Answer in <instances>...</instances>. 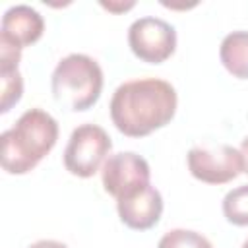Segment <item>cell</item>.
<instances>
[{"mask_svg": "<svg viewBox=\"0 0 248 248\" xmlns=\"http://www.w3.org/2000/svg\"><path fill=\"white\" fill-rule=\"evenodd\" d=\"M174 87L159 78L124 81L110 99V118L118 132L128 138H143L167 126L176 112Z\"/></svg>", "mask_w": 248, "mask_h": 248, "instance_id": "1", "label": "cell"}, {"mask_svg": "<svg viewBox=\"0 0 248 248\" xmlns=\"http://www.w3.org/2000/svg\"><path fill=\"white\" fill-rule=\"evenodd\" d=\"M2 169L10 174L33 170L56 145L58 122L43 108L25 110L16 124L2 132Z\"/></svg>", "mask_w": 248, "mask_h": 248, "instance_id": "2", "label": "cell"}, {"mask_svg": "<svg viewBox=\"0 0 248 248\" xmlns=\"http://www.w3.org/2000/svg\"><path fill=\"white\" fill-rule=\"evenodd\" d=\"M50 87L58 105L68 110L81 112L99 101L103 91V70L91 56L74 52L56 64Z\"/></svg>", "mask_w": 248, "mask_h": 248, "instance_id": "3", "label": "cell"}, {"mask_svg": "<svg viewBox=\"0 0 248 248\" xmlns=\"http://www.w3.org/2000/svg\"><path fill=\"white\" fill-rule=\"evenodd\" d=\"M112 149L108 134L97 124L78 126L64 149V167L68 172L79 178L93 176Z\"/></svg>", "mask_w": 248, "mask_h": 248, "instance_id": "4", "label": "cell"}, {"mask_svg": "<svg viewBox=\"0 0 248 248\" xmlns=\"http://www.w3.org/2000/svg\"><path fill=\"white\" fill-rule=\"evenodd\" d=\"M128 45L141 62L161 64L176 50V31L161 17H140L128 29Z\"/></svg>", "mask_w": 248, "mask_h": 248, "instance_id": "5", "label": "cell"}, {"mask_svg": "<svg viewBox=\"0 0 248 248\" xmlns=\"http://www.w3.org/2000/svg\"><path fill=\"white\" fill-rule=\"evenodd\" d=\"M188 170L205 184H227L242 172V155L232 145L192 147L188 151Z\"/></svg>", "mask_w": 248, "mask_h": 248, "instance_id": "6", "label": "cell"}, {"mask_svg": "<svg viewBox=\"0 0 248 248\" xmlns=\"http://www.w3.org/2000/svg\"><path fill=\"white\" fill-rule=\"evenodd\" d=\"M149 176H151L149 163L134 151H122L110 155L101 170L105 192L116 200H122L145 188L149 184Z\"/></svg>", "mask_w": 248, "mask_h": 248, "instance_id": "7", "label": "cell"}, {"mask_svg": "<svg viewBox=\"0 0 248 248\" xmlns=\"http://www.w3.org/2000/svg\"><path fill=\"white\" fill-rule=\"evenodd\" d=\"M120 221L134 231H147L155 227L163 213V198L157 188L147 184L145 188L116 200Z\"/></svg>", "mask_w": 248, "mask_h": 248, "instance_id": "8", "label": "cell"}, {"mask_svg": "<svg viewBox=\"0 0 248 248\" xmlns=\"http://www.w3.org/2000/svg\"><path fill=\"white\" fill-rule=\"evenodd\" d=\"M43 31H45L43 16L31 6H25V4L12 6L2 16L0 37L8 39L10 43L21 48L37 43L43 37Z\"/></svg>", "mask_w": 248, "mask_h": 248, "instance_id": "9", "label": "cell"}, {"mask_svg": "<svg viewBox=\"0 0 248 248\" xmlns=\"http://www.w3.org/2000/svg\"><path fill=\"white\" fill-rule=\"evenodd\" d=\"M219 58L231 76L248 79V31L229 33L221 41Z\"/></svg>", "mask_w": 248, "mask_h": 248, "instance_id": "10", "label": "cell"}, {"mask_svg": "<svg viewBox=\"0 0 248 248\" xmlns=\"http://www.w3.org/2000/svg\"><path fill=\"white\" fill-rule=\"evenodd\" d=\"M223 215L236 227L248 225V184L232 188L223 198Z\"/></svg>", "mask_w": 248, "mask_h": 248, "instance_id": "11", "label": "cell"}, {"mask_svg": "<svg viewBox=\"0 0 248 248\" xmlns=\"http://www.w3.org/2000/svg\"><path fill=\"white\" fill-rule=\"evenodd\" d=\"M157 248H213V244L202 232L190 229H172L161 236Z\"/></svg>", "mask_w": 248, "mask_h": 248, "instance_id": "12", "label": "cell"}, {"mask_svg": "<svg viewBox=\"0 0 248 248\" xmlns=\"http://www.w3.org/2000/svg\"><path fill=\"white\" fill-rule=\"evenodd\" d=\"M0 81H2L0 112L6 114L14 105L19 103V99H21V95H23V79H21L19 70H16V72L0 74Z\"/></svg>", "mask_w": 248, "mask_h": 248, "instance_id": "13", "label": "cell"}, {"mask_svg": "<svg viewBox=\"0 0 248 248\" xmlns=\"http://www.w3.org/2000/svg\"><path fill=\"white\" fill-rule=\"evenodd\" d=\"M101 6L105 8V10H108V12H126V10H130V8H134V2H126V4H112V2H101Z\"/></svg>", "mask_w": 248, "mask_h": 248, "instance_id": "14", "label": "cell"}, {"mask_svg": "<svg viewBox=\"0 0 248 248\" xmlns=\"http://www.w3.org/2000/svg\"><path fill=\"white\" fill-rule=\"evenodd\" d=\"M29 248H68V246L62 244V242H58V240H37Z\"/></svg>", "mask_w": 248, "mask_h": 248, "instance_id": "15", "label": "cell"}, {"mask_svg": "<svg viewBox=\"0 0 248 248\" xmlns=\"http://www.w3.org/2000/svg\"><path fill=\"white\" fill-rule=\"evenodd\" d=\"M240 155H242V172H246L248 174V136L242 140V143H240Z\"/></svg>", "mask_w": 248, "mask_h": 248, "instance_id": "16", "label": "cell"}, {"mask_svg": "<svg viewBox=\"0 0 248 248\" xmlns=\"http://www.w3.org/2000/svg\"><path fill=\"white\" fill-rule=\"evenodd\" d=\"M240 248H248V240H244V244H242Z\"/></svg>", "mask_w": 248, "mask_h": 248, "instance_id": "17", "label": "cell"}]
</instances>
